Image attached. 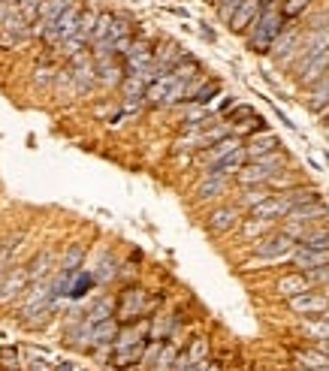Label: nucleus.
<instances>
[{
	"mask_svg": "<svg viewBox=\"0 0 329 371\" xmlns=\"http://www.w3.org/2000/svg\"><path fill=\"white\" fill-rule=\"evenodd\" d=\"M70 63H72V70H67V72H70L72 90H76V94H88V90L97 85V63H94V58H91L88 52H79V54H72V58H70Z\"/></svg>",
	"mask_w": 329,
	"mask_h": 371,
	"instance_id": "nucleus-5",
	"label": "nucleus"
},
{
	"mask_svg": "<svg viewBox=\"0 0 329 371\" xmlns=\"http://www.w3.org/2000/svg\"><path fill=\"white\" fill-rule=\"evenodd\" d=\"M278 145H281V142H278L275 133H260V136H254V139L245 145V157H248V160H257V157H263V154L275 151Z\"/></svg>",
	"mask_w": 329,
	"mask_h": 371,
	"instance_id": "nucleus-22",
	"label": "nucleus"
},
{
	"mask_svg": "<svg viewBox=\"0 0 329 371\" xmlns=\"http://www.w3.org/2000/svg\"><path fill=\"white\" fill-rule=\"evenodd\" d=\"M124 79V70L121 63H118L115 58H106V61H97V81L103 88H118Z\"/></svg>",
	"mask_w": 329,
	"mask_h": 371,
	"instance_id": "nucleus-21",
	"label": "nucleus"
},
{
	"mask_svg": "<svg viewBox=\"0 0 329 371\" xmlns=\"http://www.w3.org/2000/svg\"><path fill=\"white\" fill-rule=\"evenodd\" d=\"M52 266H54V253L52 251H40L36 257L31 260V266H27V278L31 281H43L52 275Z\"/></svg>",
	"mask_w": 329,
	"mask_h": 371,
	"instance_id": "nucleus-25",
	"label": "nucleus"
},
{
	"mask_svg": "<svg viewBox=\"0 0 329 371\" xmlns=\"http://www.w3.org/2000/svg\"><path fill=\"white\" fill-rule=\"evenodd\" d=\"M239 221H242L239 205H221V208H215V212H208L206 226L215 235H227L230 230H236V226H239Z\"/></svg>",
	"mask_w": 329,
	"mask_h": 371,
	"instance_id": "nucleus-10",
	"label": "nucleus"
},
{
	"mask_svg": "<svg viewBox=\"0 0 329 371\" xmlns=\"http://www.w3.org/2000/svg\"><path fill=\"white\" fill-rule=\"evenodd\" d=\"M308 278V284H329V266H321V269H312V271H303Z\"/></svg>",
	"mask_w": 329,
	"mask_h": 371,
	"instance_id": "nucleus-47",
	"label": "nucleus"
},
{
	"mask_svg": "<svg viewBox=\"0 0 329 371\" xmlns=\"http://www.w3.org/2000/svg\"><path fill=\"white\" fill-rule=\"evenodd\" d=\"M245 163H248V157H245V145H242L239 151H233L230 157H224L221 163H215V166H208V169H212V172H217V175H227V178H233L236 172H239V169L245 166Z\"/></svg>",
	"mask_w": 329,
	"mask_h": 371,
	"instance_id": "nucleus-29",
	"label": "nucleus"
},
{
	"mask_svg": "<svg viewBox=\"0 0 329 371\" xmlns=\"http://www.w3.org/2000/svg\"><path fill=\"white\" fill-rule=\"evenodd\" d=\"M305 290H312V284H308V278L303 275V271H296V275H284L278 281V293L284 299H293L299 293H305Z\"/></svg>",
	"mask_w": 329,
	"mask_h": 371,
	"instance_id": "nucleus-26",
	"label": "nucleus"
},
{
	"mask_svg": "<svg viewBox=\"0 0 329 371\" xmlns=\"http://www.w3.org/2000/svg\"><path fill=\"white\" fill-rule=\"evenodd\" d=\"M115 275H118V266H115L112 257H103V262L94 269V281H100V284H109Z\"/></svg>",
	"mask_w": 329,
	"mask_h": 371,
	"instance_id": "nucleus-41",
	"label": "nucleus"
},
{
	"mask_svg": "<svg viewBox=\"0 0 329 371\" xmlns=\"http://www.w3.org/2000/svg\"><path fill=\"white\" fill-rule=\"evenodd\" d=\"M145 311H148V293H145L142 287H127L115 305V320L118 323H136L145 317Z\"/></svg>",
	"mask_w": 329,
	"mask_h": 371,
	"instance_id": "nucleus-3",
	"label": "nucleus"
},
{
	"mask_svg": "<svg viewBox=\"0 0 329 371\" xmlns=\"http://www.w3.org/2000/svg\"><path fill=\"white\" fill-rule=\"evenodd\" d=\"M40 3H43V0H15V13L22 15L24 24H33L36 13H40Z\"/></svg>",
	"mask_w": 329,
	"mask_h": 371,
	"instance_id": "nucleus-39",
	"label": "nucleus"
},
{
	"mask_svg": "<svg viewBox=\"0 0 329 371\" xmlns=\"http://www.w3.org/2000/svg\"><path fill=\"white\" fill-rule=\"evenodd\" d=\"M296 248V239H290L287 232H275V235H266V239H260V244L254 248L257 253V260L263 262H281V260H290V253Z\"/></svg>",
	"mask_w": 329,
	"mask_h": 371,
	"instance_id": "nucleus-6",
	"label": "nucleus"
},
{
	"mask_svg": "<svg viewBox=\"0 0 329 371\" xmlns=\"http://www.w3.org/2000/svg\"><path fill=\"white\" fill-rule=\"evenodd\" d=\"M284 24H287V18L281 15V3H269V0H266L263 9H260V15H257V22L248 27L251 49L260 52V54H266L272 49V42H275V36L284 31Z\"/></svg>",
	"mask_w": 329,
	"mask_h": 371,
	"instance_id": "nucleus-1",
	"label": "nucleus"
},
{
	"mask_svg": "<svg viewBox=\"0 0 329 371\" xmlns=\"http://www.w3.org/2000/svg\"><path fill=\"white\" fill-rule=\"evenodd\" d=\"M266 196H272V190L266 187V184H251V187H245L242 190V196H239V205H245V208H254L257 203H263Z\"/></svg>",
	"mask_w": 329,
	"mask_h": 371,
	"instance_id": "nucleus-37",
	"label": "nucleus"
},
{
	"mask_svg": "<svg viewBox=\"0 0 329 371\" xmlns=\"http://www.w3.org/2000/svg\"><path fill=\"white\" fill-rule=\"evenodd\" d=\"M308 106H312L314 112H321V115L329 112V72H326L321 81H314V85H312V94H308Z\"/></svg>",
	"mask_w": 329,
	"mask_h": 371,
	"instance_id": "nucleus-24",
	"label": "nucleus"
},
{
	"mask_svg": "<svg viewBox=\"0 0 329 371\" xmlns=\"http://www.w3.org/2000/svg\"><path fill=\"white\" fill-rule=\"evenodd\" d=\"M287 212H290V203H287V196L284 194H272V196H266L263 203H257L251 208V217H263V221H284L287 217Z\"/></svg>",
	"mask_w": 329,
	"mask_h": 371,
	"instance_id": "nucleus-11",
	"label": "nucleus"
},
{
	"mask_svg": "<svg viewBox=\"0 0 329 371\" xmlns=\"http://www.w3.org/2000/svg\"><path fill=\"white\" fill-rule=\"evenodd\" d=\"M109 317H115V299L103 296V299H97V302L88 308V314L82 317V320H85V326H97V323L109 320Z\"/></svg>",
	"mask_w": 329,
	"mask_h": 371,
	"instance_id": "nucleus-23",
	"label": "nucleus"
},
{
	"mask_svg": "<svg viewBox=\"0 0 329 371\" xmlns=\"http://www.w3.org/2000/svg\"><path fill=\"white\" fill-rule=\"evenodd\" d=\"M215 94H221V85H217V81H203V79H199V85L194 90V97H190V103H203L206 106Z\"/></svg>",
	"mask_w": 329,
	"mask_h": 371,
	"instance_id": "nucleus-38",
	"label": "nucleus"
},
{
	"mask_svg": "<svg viewBox=\"0 0 329 371\" xmlns=\"http://www.w3.org/2000/svg\"><path fill=\"white\" fill-rule=\"evenodd\" d=\"M0 368H6V371H18V368H22L15 347H0Z\"/></svg>",
	"mask_w": 329,
	"mask_h": 371,
	"instance_id": "nucleus-43",
	"label": "nucleus"
},
{
	"mask_svg": "<svg viewBox=\"0 0 329 371\" xmlns=\"http://www.w3.org/2000/svg\"><path fill=\"white\" fill-rule=\"evenodd\" d=\"M323 217H329L326 212V205H321L314 199V203H305V205H296V208H290L284 221H293V223H305V226H317L323 221Z\"/></svg>",
	"mask_w": 329,
	"mask_h": 371,
	"instance_id": "nucleus-19",
	"label": "nucleus"
},
{
	"mask_svg": "<svg viewBox=\"0 0 329 371\" xmlns=\"http://www.w3.org/2000/svg\"><path fill=\"white\" fill-rule=\"evenodd\" d=\"M281 166H284V154L275 148V151L263 154V157H257V160H248L239 172H236L233 178L239 181V184H245V187H251V184H266V181L275 175Z\"/></svg>",
	"mask_w": 329,
	"mask_h": 371,
	"instance_id": "nucleus-2",
	"label": "nucleus"
},
{
	"mask_svg": "<svg viewBox=\"0 0 329 371\" xmlns=\"http://www.w3.org/2000/svg\"><path fill=\"white\" fill-rule=\"evenodd\" d=\"M82 260H85V244L72 242L70 248L63 251V257H61V271H79Z\"/></svg>",
	"mask_w": 329,
	"mask_h": 371,
	"instance_id": "nucleus-32",
	"label": "nucleus"
},
{
	"mask_svg": "<svg viewBox=\"0 0 329 371\" xmlns=\"http://www.w3.org/2000/svg\"><path fill=\"white\" fill-rule=\"evenodd\" d=\"M242 145H245V142L239 139V136L230 133V136H224V139H217L215 145H208L206 151H199V160H203L206 169H208V166H215V163H221L224 157H230L233 151H239Z\"/></svg>",
	"mask_w": 329,
	"mask_h": 371,
	"instance_id": "nucleus-12",
	"label": "nucleus"
},
{
	"mask_svg": "<svg viewBox=\"0 0 329 371\" xmlns=\"http://www.w3.org/2000/svg\"><path fill=\"white\" fill-rule=\"evenodd\" d=\"M206 371H221V365H212V362H208V368Z\"/></svg>",
	"mask_w": 329,
	"mask_h": 371,
	"instance_id": "nucleus-51",
	"label": "nucleus"
},
{
	"mask_svg": "<svg viewBox=\"0 0 329 371\" xmlns=\"http://www.w3.org/2000/svg\"><path fill=\"white\" fill-rule=\"evenodd\" d=\"M230 181L233 178L217 175V172L206 169V178L197 184V199H199V203H208V199H221L227 190H230Z\"/></svg>",
	"mask_w": 329,
	"mask_h": 371,
	"instance_id": "nucleus-14",
	"label": "nucleus"
},
{
	"mask_svg": "<svg viewBox=\"0 0 329 371\" xmlns=\"http://www.w3.org/2000/svg\"><path fill=\"white\" fill-rule=\"evenodd\" d=\"M263 3H266V0H263Z\"/></svg>",
	"mask_w": 329,
	"mask_h": 371,
	"instance_id": "nucleus-56",
	"label": "nucleus"
},
{
	"mask_svg": "<svg viewBox=\"0 0 329 371\" xmlns=\"http://www.w3.org/2000/svg\"><path fill=\"white\" fill-rule=\"evenodd\" d=\"M176 359H178L176 344H163L158 359H154V365H151V371H176Z\"/></svg>",
	"mask_w": 329,
	"mask_h": 371,
	"instance_id": "nucleus-33",
	"label": "nucleus"
},
{
	"mask_svg": "<svg viewBox=\"0 0 329 371\" xmlns=\"http://www.w3.org/2000/svg\"><path fill=\"white\" fill-rule=\"evenodd\" d=\"M308 3H312V0H284V3H281V15H284V18H296Z\"/></svg>",
	"mask_w": 329,
	"mask_h": 371,
	"instance_id": "nucleus-45",
	"label": "nucleus"
},
{
	"mask_svg": "<svg viewBox=\"0 0 329 371\" xmlns=\"http://www.w3.org/2000/svg\"><path fill=\"white\" fill-rule=\"evenodd\" d=\"M6 262H9V253L0 248V271H6Z\"/></svg>",
	"mask_w": 329,
	"mask_h": 371,
	"instance_id": "nucleus-50",
	"label": "nucleus"
},
{
	"mask_svg": "<svg viewBox=\"0 0 329 371\" xmlns=\"http://www.w3.org/2000/svg\"><path fill=\"white\" fill-rule=\"evenodd\" d=\"M118 326H121V323H118L115 317H109V320L91 326V347H94V350H112V341H115V335H118Z\"/></svg>",
	"mask_w": 329,
	"mask_h": 371,
	"instance_id": "nucleus-20",
	"label": "nucleus"
},
{
	"mask_svg": "<svg viewBox=\"0 0 329 371\" xmlns=\"http://www.w3.org/2000/svg\"><path fill=\"white\" fill-rule=\"evenodd\" d=\"M290 260H293V266H299V271H312V269L329 266V251H317V248L296 244L293 253H290Z\"/></svg>",
	"mask_w": 329,
	"mask_h": 371,
	"instance_id": "nucleus-16",
	"label": "nucleus"
},
{
	"mask_svg": "<svg viewBox=\"0 0 329 371\" xmlns=\"http://www.w3.org/2000/svg\"><path fill=\"white\" fill-rule=\"evenodd\" d=\"M321 317H323V320H326V323H329V308H326V311H323V314H321Z\"/></svg>",
	"mask_w": 329,
	"mask_h": 371,
	"instance_id": "nucleus-52",
	"label": "nucleus"
},
{
	"mask_svg": "<svg viewBox=\"0 0 329 371\" xmlns=\"http://www.w3.org/2000/svg\"><path fill=\"white\" fill-rule=\"evenodd\" d=\"M242 0H217V18H221L224 24H230V18H233V13H236V6H239Z\"/></svg>",
	"mask_w": 329,
	"mask_h": 371,
	"instance_id": "nucleus-44",
	"label": "nucleus"
},
{
	"mask_svg": "<svg viewBox=\"0 0 329 371\" xmlns=\"http://www.w3.org/2000/svg\"><path fill=\"white\" fill-rule=\"evenodd\" d=\"M91 287H94V275H85V271H76V275L70 278L67 296H70V299H82V296H85Z\"/></svg>",
	"mask_w": 329,
	"mask_h": 371,
	"instance_id": "nucleus-35",
	"label": "nucleus"
},
{
	"mask_svg": "<svg viewBox=\"0 0 329 371\" xmlns=\"http://www.w3.org/2000/svg\"><path fill=\"white\" fill-rule=\"evenodd\" d=\"M260 9H263V0H242V3L236 6L233 18H230V27L236 33H248V27L257 22Z\"/></svg>",
	"mask_w": 329,
	"mask_h": 371,
	"instance_id": "nucleus-17",
	"label": "nucleus"
},
{
	"mask_svg": "<svg viewBox=\"0 0 329 371\" xmlns=\"http://www.w3.org/2000/svg\"><path fill=\"white\" fill-rule=\"evenodd\" d=\"M329 49V24L326 27H308V33L299 40V61Z\"/></svg>",
	"mask_w": 329,
	"mask_h": 371,
	"instance_id": "nucleus-18",
	"label": "nucleus"
},
{
	"mask_svg": "<svg viewBox=\"0 0 329 371\" xmlns=\"http://www.w3.org/2000/svg\"><path fill=\"white\" fill-rule=\"evenodd\" d=\"M329 72V49L323 52H317L312 54V58H303L299 61V67H296V81L299 85H308L312 88L314 81H321L323 76Z\"/></svg>",
	"mask_w": 329,
	"mask_h": 371,
	"instance_id": "nucleus-7",
	"label": "nucleus"
},
{
	"mask_svg": "<svg viewBox=\"0 0 329 371\" xmlns=\"http://www.w3.org/2000/svg\"><path fill=\"white\" fill-rule=\"evenodd\" d=\"M79 15H82V6L76 3H70L63 13L54 18V22L45 27V33H43V40L49 42V45H61V42H67L72 33H76V27H79Z\"/></svg>",
	"mask_w": 329,
	"mask_h": 371,
	"instance_id": "nucleus-4",
	"label": "nucleus"
},
{
	"mask_svg": "<svg viewBox=\"0 0 329 371\" xmlns=\"http://www.w3.org/2000/svg\"><path fill=\"white\" fill-rule=\"evenodd\" d=\"M94 24H97V13L94 9H82V15H79V27H76V40L82 45H88L91 42V33H94Z\"/></svg>",
	"mask_w": 329,
	"mask_h": 371,
	"instance_id": "nucleus-31",
	"label": "nucleus"
},
{
	"mask_svg": "<svg viewBox=\"0 0 329 371\" xmlns=\"http://www.w3.org/2000/svg\"><path fill=\"white\" fill-rule=\"evenodd\" d=\"M52 371H79V368H76V362H58Z\"/></svg>",
	"mask_w": 329,
	"mask_h": 371,
	"instance_id": "nucleus-48",
	"label": "nucleus"
},
{
	"mask_svg": "<svg viewBox=\"0 0 329 371\" xmlns=\"http://www.w3.org/2000/svg\"><path fill=\"white\" fill-rule=\"evenodd\" d=\"M52 368H54V362L40 356V353H31V359H27V371H52Z\"/></svg>",
	"mask_w": 329,
	"mask_h": 371,
	"instance_id": "nucleus-46",
	"label": "nucleus"
},
{
	"mask_svg": "<svg viewBox=\"0 0 329 371\" xmlns=\"http://www.w3.org/2000/svg\"><path fill=\"white\" fill-rule=\"evenodd\" d=\"M70 3H72V0H43V3H40V13H36V22L31 24V36H43L45 27H49Z\"/></svg>",
	"mask_w": 329,
	"mask_h": 371,
	"instance_id": "nucleus-15",
	"label": "nucleus"
},
{
	"mask_svg": "<svg viewBox=\"0 0 329 371\" xmlns=\"http://www.w3.org/2000/svg\"><path fill=\"white\" fill-rule=\"evenodd\" d=\"M296 362H299V368H305V371H323V368H329V356H326V353H321L317 347L296 350Z\"/></svg>",
	"mask_w": 329,
	"mask_h": 371,
	"instance_id": "nucleus-27",
	"label": "nucleus"
},
{
	"mask_svg": "<svg viewBox=\"0 0 329 371\" xmlns=\"http://www.w3.org/2000/svg\"><path fill=\"white\" fill-rule=\"evenodd\" d=\"M54 76H58V70H54V67H36L33 70V85L36 88H52Z\"/></svg>",
	"mask_w": 329,
	"mask_h": 371,
	"instance_id": "nucleus-42",
	"label": "nucleus"
},
{
	"mask_svg": "<svg viewBox=\"0 0 329 371\" xmlns=\"http://www.w3.org/2000/svg\"><path fill=\"white\" fill-rule=\"evenodd\" d=\"M299 40H303V33H299V27H287L275 36V42H272L269 54L275 58L278 63H293V58H299Z\"/></svg>",
	"mask_w": 329,
	"mask_h": 371,
	"instance_id": "nucleus-8",
	"label": "nucleus"
},
{
	"mask_svg": "<svg viewBox=\"0 0 329 371\" xmlns=\"http://www.w3.org/2000/svg\"><path fill=\"white\" fill-rule=\"evenodd\" d=\"M215 118H212V112L203 106V103H190L188 109H185V130H197V127H208Z\"/></svg>",
	"mask_w": 329,
	"mask_h": 371,
	"instance_id": "nucleus-28",
	"label": "nucleus"
},
{
	"mask_svg": "<svg viewBox=\"0 0 329 371\" xmlns=\"http://www.w3.org/2000/svg\"><path fill=\"white\" fill-rule=\"evenodd\" d=\"M31 284V278H27V269H13V271H3V281H0V302L9 305L13 299H18Z\"/></svg>",
	"mask_w": 329,
	"mask_h": 371,
	"instance_id": "nucleus-13",
	"label": "nucleus"
},
{
	"mask_svg": "<svg viewBox=\"0 0 329 371\" xmlns=\"http://www.w3.org/2000/svg\"><path fill=\"white\" fill-rule=\"evenodd\" d=\"M6 3H15V0H6Z\"/></svg>",
	"mask_w": 329,
	"mask_h": 371,
	"instance_id": "nucleus-54",
	"label": "nucleus"
},
{
	"mask_svg": "<svg viewBox=\"0 0 329 371\" xmlns=\"http://www.w3.org/2000/svg\"><path fill=\"white\" fill-rule=\"evenodd\" d=\"M0 281H3V271H0Z\"/></svg>",
	"mask_w": 329,
	"mask_h": 371,
	"instance_id": "nucleus-55",
	"label": "nucleus"
},
{
	"mask_svg": "<svg viewBox=\"0 0 329 371\" xmlns=\"http://www.w3.org/2000/svg\"><path fill=\"white\" fill-rule=\"evenodd\" d=\"M242 232L248 235V239H260V235H266L272 226H275V221H263V217H245V221H239Z\"/></svg>",
	"mask_w": 329,
	"mask_h": 371,
	"instance_id": "nucleus-34",
	"label": "nucleus"
},
{
	"mask_svg": "<svg viewBox=\"0 0 329 371\" xmlns=\"http://www.w3.org/2000/svg\"><path fill=\"white\" fill-rule=\"evenodd\" d=\"M303 332L308 335V338H314V341L329 338V323L323 320L321 314H317V317H305V320H303Z\"/></svg>",
	"mask_w": 329,
	"mask_h": 371,
	"instance_id": "nucleus-36",
	"label": "nucleus"
},
{
	"mask_svg": "<svg viewBox=\"0 0 329 371\" xmlns=\"http://www.w3.org/2000/svg\"><path fill=\"white\" fill-rule=\"evenodd\" d=\"M296 244H305V248H317V251H329V226H312L303 239H299Z\"/></svg>",
	"mask_w": 329,
	"mask_h": 371,
	"instance_id": "nucleus-30",
	"label": "nucleus"
},
{
	"mask_svg": "<svg viewBox=\"0 0 329 371\" xmlns=\"http://www.w3.org/2000/svg\"><path fill=\"white\" fill-rule=\"evenodd\" d=\"M185 356H188L190 365H194V362H206L208 359V341L206 338H194V341H190V347L185 350Z\"/></svg>",
	"mask_w": 329,
	"mask_h": 371,
	"instance_id": "nucleus-40",
	"label": "nucleus"
},
{
	"mask_svg": "<svg viewBox=\"0 0 329 371\" xmlns=\"http://www.w3.org/2000/svg\"><path fill=\"white\" fill-rule=\"evenodd\" d=\"M208 3H217V0H208Z\"/></svg>",
	"mask_w": 329,
	"mask_h": 371,
	"instance_id": "nucleus-53",
	"label": "nucleus"
},
{
	"mask_svg": "<svg viewBox=\"0 0 329 371\" xmlns=\"http://www.w3.org/2000/svg\"><path fill=\"white\" fill-rule=\"evenodd\" d=\"M314 347L321 350V353H326V356H329V338H321V341H314Z\"/></svg>",
	"mask_w": 329,
	"mask_h": 371,
	"instance_id": "nucleus-49",
	"label": "nucleus"
},
{
	"mask_svg": "<svg viewBox=\"0 0 329 371\" xmlns=\"http://www.w3.org/2000/svg\"><path fill=\"white\" fill-rule=\"evenodd\" d=\"M287 305H290V311H293V314L317 317V314H323L326 308H329V296L326 293H317V290H305V293L287 299Z\"/></svg>",
	"mask_w": 329,
	"mask_h": 371,
	"instance_id": "nucleus-9",
	"label": "nucleus"
}]
</instances>
